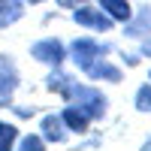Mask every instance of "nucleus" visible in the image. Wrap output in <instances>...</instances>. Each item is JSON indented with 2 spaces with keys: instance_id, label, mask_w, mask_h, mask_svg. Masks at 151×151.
<instances>
[{
  "instance_id": "nucleus-2",
  "label": "nucleus",
  "mask_w": 151,
  "mask_h": 151,
  "mask_svg": "<svg viewBox=\"0 0 151 151\" xmlns=\"http://www.w3.org/2000/svg\"><path fill=\"white\" fill-rule=\"evenodd\" d=\"M70 52H73L76 67L88 73L94 64L106 60V55H109V45H106V42H97V40H88V36H82V40H76V42L70 45Z\"/></svg>"
},
{
  "instance_id": "nucleus-16",
  "label": "nucleus",
  "mask_w": 151,
  "mask_h": 151,
  "mask_svg": "<svg viewBox=\"0 0 151 151\" xmlns=\"http://www.w3.org/2000/svg\"><path fill=\"white\" fill-rule=\"evenodd\" d=\"M142 55H148V58H151V40H145V45H142Z\"/></svg>"
},
{
  "instance_id": "nucleus-9",
  "label": "nucleus",
  "mask_w": 151,
  "mask_h": 151,
  "mask_svg": "<svg viewBox=\"0 0 151 151\" xmlns=\"http://www.w3.org/2000/svg\"><path fill=\"white\" fill-rule=\"evenodd\" d=\"M45 88H48V91H55V94H60L64 100H70L73 91H76V79L67 76V73H52V76L45 79Z\"/></svg>"
},
{
  "instance_id": "nucleus-7",
  "label": "nucleus",
  "mask_w": 151,
  "mask_h": 151,
  "mask_svg": "<svg viewBox=\"0 0 151 151\" xmlns=\"http://www.w3.org/2000/svg\"><path fill=\"white\" fill-rule=\"evenodd\" d=\"M127 36H136V40H142V36H151V6H142L136 12V18L127 21V27H124Z\"/></svg>"
},
{
  "instance_id": "nucleus-6",
  "label": "nucleus",
  "mask_w": 151,
  "mask_h": 151,
  "mask_svg": "<svg viewBox=\"0 0 151 151\" xmlns=\"http://www.w3.org/2000/svg\"><path fill=\"white\" fill-rule=\"evenodd\" d=\"M18 88V70L9 55H0V94H12Z\"/></svg>"
},
{
  "instance_id": "nucleus-8",
  "label": "nucleus",
  "mask_w": 151,
  "mask_h": 151,
  "mask_svg": "<svg viewBox=\"0 0 151 151\" xmlns=\"http://www.w3.org/2000/svg\"><path fill=\"white\" fill-rule=\"evenodd\" d=\"M40 133L45 136V142H64L70 130L64 127L60 115H45V118H42V124H40Z\"/></svg>"
},
{
  "instance_id": "nucleus-4",
  "label": "nucleus",
  "mask_w": 151,
  "mask_h": 151,
  "mask_svg": "<svg viewBox=\"0 0 151 151\" xmlns=\"http://www.w3.org/2000/svg\"><path fill=\"white\" fill-rule=\"evenodd\" d=\"M73 21L82 24V27H91V30H112V18L103 15V9H91V6H76L73 12Z\"/></svg>"
},
{
  "instance_id": "nucleus-1",
  "label": "nucleus",
  "mask_w": 151,
  "mask_h": 151,
  "mask_svg": "<svg viewBox=\"0 0 151 151\" xmlns=\"http://www.w3.org/2000/svg\"><path fill=\"white\" fill-rule=\"evenodd\" d=\"M70 103L73 106H79L88 118H103L106 115V109H109V100L97 91L94 85H76V91L70 97Z\"/></svg>"
},
{
  "instance_id": "nucleus-12",
  "label": "nucleus",
  "mask_w": 151,
  "mask_h": 151,
  "mask_svg": "<svg viewBox=\"0 0 151 151\" xmlns=\"http://www.w3.org/2000/svg\"><path fill=\"white\" fill-rule=\"evenodd\" d=\"M100 9H103L112 21H130V15H133L127 0H100Z\"/></svg>"
},
{
  "instance_id": "nucleus-15",
  "label": "nucleus",
  "mask_w": 151,
  "mask_h": 151,
  "mask_svg": "<svg viewBox=\"0 0 151 151\" xmlns=\"http://www.w3.org/2000/svg\"><path fill=\"white\" fill-rule=\"evenodd\" d=\"M24 151H40L42 145H45V139H40V136H24V139L18 142Z\"/></svg>"
},
{
  "instance_id": "nucleus-10",
  "label": "nucleus",
  "mask_w": 151,
  "mask_h": 151,
  "mask_svg": "<svg viewBox=\"0 0 151 151\" xmlns=\"http://www.w3.org/2000/svg\"><path fill=\"white\" fill-rule=\"evenodd\" d=\"M21 15H24L21 0H0V27H12Z\"/></svg>"
},
{
  "instance_id": "nucleus-19",
  "label": "nucleus",
  "mask_w": 151,
  "mask_h": 151,
  "mask_svg": "<svg viewBox=\"0 0 151 151\" xmlns=\"http://www.w3.org/2000/svg\"><path fill=\"white\" fill-rule=\"evenodd\" d=\"M30 3H40V0H30Z\"/></svg>"
},
{
  "instance_id": "nucleus-14",
  "label": "nucleus",
  "mask_w": 151,
  "mask_h": 151,
  "mask_svg": "<svg viewBox=\"0 0 151 151\" xmlns=\"http://www.w3.org/2000/svg\"><path fill=\"white\" fill-rule=\"evenodd\" d=\"M136 109L139 112H151V85H142L136 91Z\"/></svg>"
},
{
  "instance_id": "nucleus-3",
  "label": "nucleus",
  "mask_w": 151,
  "mask_h": 151,
  "mask_svg": "<svg viewBox=\"0 0 151 151\" xmlns=\"http://www.w3.org/2000/svg\"><path fill=\"white\" fill-rule=\"evenodd\" d=\"M30 55L40 60V64H48V67H60L67 60V48L60 40H55V36H48V40H36L30 45Z\"/></svg>"
},
{
  "instance_id": "nucleus-18",
  "label": "nucleus",
  "mask_w": 151,
  "mask_h": 151,
  "mask_svg": "<svg viewBox=\"0 0 151 151\" xmlns=\"http://www.w3.org/2000/svg\"><path fill=\"white\" fill-rule=\"evenodd\" d=\"M142 148H145V151H151V139H148V142H145V145H142Z\"/></svg>"
},
{
  "instance_id": "nucleus-17",
  "label": "nucleus",
  "mask_w": 151,
  "mask_h": 151,
  "mask_svg": "<svg viewBox=\"0 0 151 151\" xmlns=\"http://www.w3.org/2000/svg\"><path fill=\"white\" fill-rule=\"evenodd\" d=\"M60 6H79V0H58Z\"/></svg>"
},
{
  "instance_id": "nucleus-5",
  "label": "nucleus",
  "mask_w": 151,
  "mask_h": 151,
  "mask_svg": "<svg viewBox=\"0 0 151 151\" xmlns=\"http://www.w3.org/2000/svg\"><path fill=\"white\" fill-rule=\"evenodd\" d=\"M60 121H64V127L70 133H88V127H91V118H88L79 106H67L60 112Z\"/></svg>"
},
{
  "instance_id": "nucleus-11",
  "label": "nucleus",
  "mask_w": 151,
  "mask_h": 151,
  "mask_svg": "<svg viewBox=\"0 0 151 151\" xmlns=\"http://www.w3.org/2000/svg\"><path fill=\"white\" fill-rule=\"evenodd\" d=\"M88 76H91L94 82H112V85H118V82H121V70H118V67H112L109 60H100V64H94L91 70H88Z\"/></svg>"
},
{
  "instance_id": "nucleus-13",
  "label": "nucleus",
  "mask_w": 151,
  "mask_h": 151,
  "mask_svg": "<svg viewBox=\"0 0 151 151\" xmlns=\"http://www.w3.org/2000/svg\"><path fill=\"white\" fill-rule=\"evenodd\" d=\"M15 142H18V130L12 127V124L0 121V151H9Z\"/></svg>"
}]
</instances>
